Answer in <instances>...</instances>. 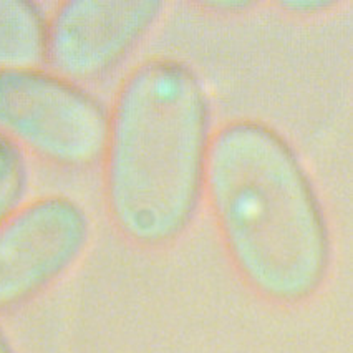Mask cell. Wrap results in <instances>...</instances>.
<instances>
[{
    "label": "cell",
    "instance_id": "cell-1",
    "mask_svg": "<svg viewBox=\"0 0 353 353\" xmlns=\"http://www.w3.org/2000/svg\"><path fill=\"white\" fill-rule=\"evenodd\" d=\"M204 184L225 245L257 292L290 303L322 285L330 264L325 217L277 133L252 121L224 126L209 145Z\"/></svg>",
    "mask_w": 353,
    "mask_h": 353
},
{
    "label": "cell",
    "instance_id": "cell-2",
    "mask_svg": "<svg viewBox=\"0 0 353 353\" xmlns=\"http://www.w3.org/2000/svg\"><path fill=\"white\" fill-rule=\"evenodd\" d=\"M106 146V196L118 229L143 245L178 237L198 209L209 151L208 98L194 72L172 60L134 70Z\"/></svg>",
    "mask_w": 353,
    "mask_h": 353
},
{
    "label": "cell",
    "instance_id": "cell-3",
    "mask_svg": "<svg viewBox=\"0 0 353 353\" xmlns=\"http://www.w3.org/2000/svg\"><path fill=\"white\" fill-rule=\"evenodd\" d=\"M0 128L67 168L97 163L108 143L105 108L61 78L35 70L0 72Z\"/></svg>",
    "mask_w": 353,
    "mask_h": 353
},
{
    "label": "cell",
    "instance_id": "cell-4",
    "mask_svg": "<svg viewBox=\"0 0 353 353\" xmlns=\"http://www.w3.org/2000/svg\"><path fill=\"white\" fill-rule=\"evenodd\" d=\"M88 239L83 209L47 198L0 224V310L28 301L67 270Z\"/></svg>",
    "mask_w": 353,
    "mask_h": 353
},
{
    "label": "cell",
    "instance_id": "cell-5",
    "mask_svg": "<svg viewBox=\"0 0 353 353\" xmlns=\"http://www.w3.org/2000/svg\"><path fill=\"white\" fill-rule=\"evenodd\" d=\"M156 0H73L48 27L47 59L63 77L93 80L117 67L161 12Z\"/></svg>",
    "mask_w": 353,
    "mask_h": 353
},
{
    "label": "cell",
    "instance_id": "cell-6",
    "mask_svg": "<svg viewBox=\"0 0 353 353\" xmlns=\"http://www.w3.org/2000/svg\"><path fill=\"white\" fill-rule=\"evenodd\" d=\"M47 45L48 26L34 3L0 0V72L39 67Z\"/></svg>",
    "mask_w": 353,
    "mask_h": 353
},
{
    "label": "cell",
    "instance_id": "cell-7",
    "mask_svg": "<svg viewBox=\"0 0 353 353\" xmlns=\"http://www.w3.org/2000/svg\"><path fill=\"white\" fill-rule=\"evenodd\" d=\"M27 170L17 146L0 133V224L9 217L23 198Z\"/></svg>",
    "mask_w": 353,
    "mask_h": 353
},
{
    "label": "cell",
    "instance_id": "cell-8",
    "mask_svg": "<svg viewBox=\"0 0 353 353\" xmlns=\"http://www.w3.org/2000/svg\"><path fill=\"white\" fill-rule=\"evenodd\" d=\"M289 7H294V9H297V7H302L301 10H310V7H314V9H322V7H328L330 3L328 2H292V3H287Z\"/></svg>",
    "mask_w": 353,
    "mask_h": 353
},
{
    "label": "cell",
    "instance_id": "cell-9",
    "mask_svg": "<svg viewBox=\"0 0 353 353\" xmlns=\"http://www.w3.org/2000/svg\"><path fill=\"white\" fill-rule=\"evenodd\" d=\"M0 353H12L9 343H7V340L3 339L2 334H0Z\"/></svg>",
    "mask_w": 353,
    "mask_h": 353
}]
</instances>
